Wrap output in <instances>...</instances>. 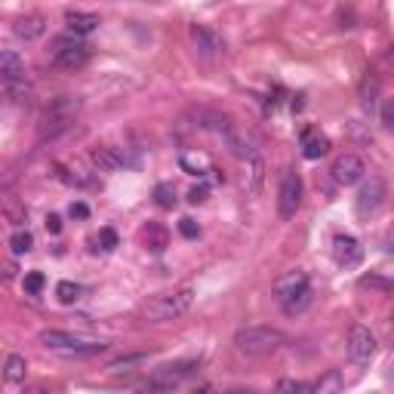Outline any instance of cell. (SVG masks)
Returning <instances> with one entry per match:
<instances>
[{"label":"cell","instance_id":"cell-32","mask_svg":"<svg viewBox=\"0 0 394 394\" xmlns=\"http://www.w3.org/2000/svg\"><path fill=\"white\" fill-rule=\"evenodd\" d=\"M99 244H102V250H114V247H117V234L111 231V228H102V231H99Z\"/></svg>","mask_w":394,"mask_h":394},{"label":"cell","instance_id":"cell-26","mask_svg":"<svg viewBox=\"0 0 394 394\" xmlns=\"http://www.w3.org/2000/svg\"><path fill=\"white\" fill-rule=\"evenodd\" d=\"M182 167L188 172H195V176H204V172L210 170V161L200 154H182Z\"/></svg>","mask_w":394,"mask_h":394},{"label":"cell","instance_id":"cell-28","mask_svg":"<svg viewBox=\"0 0 394 394\" xmlns=\"http://www.w3.org/2000/svg\"><path fill=\"white\" fill-rule=\"evenodd\" d=\"M145 357L148 355H129V357H120V361H114L108 370L111 373H123V370H129V366H139V364H145Z\"/></svg>","mask_w":394,"mask_h":394},{"label":"cell","instance_id":"cell-8","mask_svg":"<svg viewBox=\"0 0 394 394\" xmlns=\"http://www.w3.org/2000/svg\"><path fill=\"white\" fill-rule=\"evenodd\" d=\"M385 195H388L385 182L379 176H373L370 182H366L364 188L357 191V216H361V219L376 216V213L382 210V204H385Z\"/></svg>","mask_w":394,"mask_h":394},{"label":"cell","instance_id":"cell-9","mask_svg":"<svg viewBox=\"0 0 394 394\" xmlns=\"http://www.w3.org/2000/svg\"><path fill=\"white\" fill-rule=\"evenodd\" d=\"M191 44H195L197 56H204V59H222L225 56V40L213 28H206V25H191Z\"/></svg>","mask_w":394,"mask_h":394},{"label":"cell","instance_id":"cell-25","mask_svg":"<svg viewBox=\"0 0 394 394\" xmlns=\"http://www.w3.org/2000/svg\"><path fill=\"white\" fill-rule=\"evenodd\" d=\"M311 299H314V296H311V289H302L299 296H293L289 302H283V311H287V314H302V311L311 305Z\"/></svg>","mask_w":394,"mask_h":394},{"label":"cell","instance_id":"cell-11","mask_svg":"<svg viewBox=\"0 0 394 394\" xmlns=\"http://www.w3.org/2000/svg\"><path fill=\"white\" fill-rule=\"evenodd\" d=\"M302 289H311V280L302 268H296V271H287L274 280V299L283 305V302H289L293 296H299Z\"/></svg>","mask_w":394,"mask_h":394},{"label":"cell","instance_id":"cell-39","mask_svg":"<svg viewBox=\"0 0 394 394\" xmlns=\"http://www.w3.org/2000/svg\"><path fill=\"white\" fill-rule=\"evenodd\" d=\"M195 394H219L213 385H200V388H195Z\"/></svg>","mask_w":394,"mask_h":394},{"label":"cell","instance_id":"cell-35","mask_svg":"<svg viewBox=\"0 0 394 394\" xmlns=\"http://www.w3.org/2000/svg\"><path fill=\"white\" fill-rule=\"evenodd\" d=\"M46 231H50V234H59L62 231V219L56 216V213H53V216H46Z\"/></svg>","mask_w":394,"mask_h":394},{"label":"cell","instance_id":"cell-34","mask_svg":"<svg viewBox=\"0 0 394 394\" xmlns=\"http://www.w3.org/2000/svg\"><path fill=\"white\" fill-rule=\"evenodd\" d=\"M71 216H74V219H87V216H89V206L80 204V200H74V204H71Z\"/></svg>","mask_w":394,"mask_h":394},{"label":"cell","instance_id":"cell-15","mask_svg":"<svg viewBox=\"0 0 394 394\" xmlns=\"http://www.w3.org/2000/svg\"><path fill=\"white\" fill-rule=\"evenodd\" d=\"M65 25H68V31H71L74 37H87V34H93L102 22H99V16H96V12L68 10V12H65Z\"/></svg>","mask_w":394,"mask_h":394},{"label":"cell","instance_id":"cell-23","mask_svg":"<svg viewBox=\"0 0 394 394\" xmlns=\"http://www.w3.org/2000/svg\"><path fill=\"white\" fill-rule=\"evenodd\" d=\"M34 247V238H31V231H25V228H19L16 234L10 238V250L16 253V256H22V253H28Z\"/></svg>","mask_w":394,"mask_h":394},{"label":"cell","instance_id":"cell-36","mask_svg":"<svg viewBox=\"0 0 394 394\" xmlns=\"http://www.w3.org/2000/svg\"><path fill=\"white\" fill-rule=\"evenodd\" d=\"M188 200H191V204H204V200H206V185H200V188H191Z\"/></svg>","mask_w":394,"mask_h":394},{"label":"cell","instance_id":"cell-37","mask_svg":"<svg viewBox=\"0 0 394 394\" xmlns=\"http://www.w3.org/2000/svg\"><path fill=\"white\" fill-rule=\"evenodd\" d=\"M391 114H394L391 102H385V108H382V127H391Z\"/></svg>","mask_w":394,"mask_h":394},{"label":"cell","instance_id":"cell-16","mask_svg":"<svg viewBox=\"0 0 394 394\" xmlns=\"http://www.w3.org/2000/svg\"><path fill=\"white\" fill-rule=\"evenodd\" d=\"M89 161L99 172H114L123 167V154L117 148H93L89 151Z\"/></svg>","mask_w":394,"mask_h":394},{"label":"cell","instance_id":"cell-2","mask_svg":"<svg viewBox=\"0 0 394 394\" xmlns=\"http://www.w3.org/2000/svg\"><path fill=\"white\" fill-rule=\"evenodd\" d=\"M191 305H195V289L191 287L172 289V293L154 296V299L145 305V321H151V323L176 321V317H182L185 311H191Z\"/></svg>","mask_w":394,"mask_h":394},{"label":"cell","instance_id":"cell-19","mask_svg":"<svg viewBox=\"0 0 394 394\" xmlns=\"http://www.w3.org/2000/svg\"><path fill=\"white\" fill-rule=\"evenodd\" d=\"M330 151V139L321 133H305V139H302V154L308 157V161H317V157H323Z\"/></svg>","mask_w":394,"mask_h":394},{"label":"cell","instance_id":"cell-22","mask_svg":"<svg viewBox=\"0 0 394 394\" xmlns=\"http://www.w3.org/2000/svg\"><path fill=\"white\" fill-rule=\"evenodd\" d=\"M56 296H59V302H65V305H74V302L84 296V289H80L78 283H71V280H62L56 287Z\"/></svg>","mask_w":394,"mask_h":394},{"label":"cell","instance_id":"cell-6","mask_svg":"<svg viewBox=\"0 0 394 394\" xmlns=\"http://www.w3.org/2000/svg\"><path fill=\"white\" fill-rule=\"evenodd\" d=\"M302 195H305V185H302L299 172L289 170L280 182V191H278V213L280 219H293L296 210L302 206Z\"/></svg>","mask_w":394,"mask_h":394},{"label":"cell","instance_id":"cell-5","mask_svg":"<svg viewBox=\"0 0 394 394\" xmlns=\"http://www.w3.org/2000/svg\"><path fill=\"white\" fill-rule=\"evenodd\" d=\"M53 62L62 71H78V68H84L89 62V46L74 37H59L53 44Z\"/></svg>","mask_w":394,"mask_h":394},{"label":"cell","instance_id":"cell-4","mask_svg":"<svg viewBox=\"0 0 394 394\" xmlns=\"http://www.w3.org/2000/svg\"><path fill=\"white\" fill-rule=\"evenodd\" d=\"M195 370H197L195 361H179V364L161 366V370L151 373V379L139 388V394H170L172 388H179V385H182Z\"/></svg>","mask_w":394,"mask_h":394},{"label":"cell","instance_id":"cell-38","mask_svg":"<svg viewBox=\"0 0 394 394\" xmlns=\"http://www.w3.org/2000/svg\"><path fill=\"white\" fill-rule=\"evenodd\" d=\"M12 278H16V265L6 262V265H3V280H12Z\"/></svg>","mask_w":394,"mask_h":394},{"label":"cell","instance_id":"cell-7","mask_svg":"<svg viewBox=\"0 0 394 394\" xmlns=\"http://www.w3.org/2000/svg\"><path fill=\"white\" fill-rule=\"evenodd\" d=\"M348 357L355 364H370L376 357V336L364 323H355L348 330Z\"/></svg>","mask_w":394,"mask_h":394},{"label":"cell","instance_id":"cell-10","mask_svg":"<svg viewBox=\"0 0 394 394\" xmlns=\"http://www.w3.org/2000/svg\"><path fill=\"white\" fill-rule=\"evenodd\" d=\"M330 172H333V182H339V185H355V182H361V179H364L366 163L357 154H342V157H336V161H333Z\"/></svg>","mask_w":394,"mask_h":394},{"label":"cell","instance_id":"cell-1","mask_svg":"<svg viewBox=\"0 0 394 394\" xmlns=\"http://www.w3.org/2000/svg\"><path fill=\"white\" fill-rule=\"evenodd\" d=\"M283 345V333L271 327H244L234 333V348L244 357H268Z\"/></svg>","mask_w":394,"mask_h":394},{"label":"cell","instance_id":"cell-31","mask_svg":"<svg viewBox=\"0 0 394 394\" xmlns=\"http://www.w3.org/2000/svg\"><path fill=\"white\" fill-rule=\"evenodd\" d=\"M262 170H265V163H262L259 157H253V172H250V176H253V182H250V191H253V195L259 191V185H262Z\"/></svg>","mask_w":394,"mask_h":394},{"label":"cell","instance_id":"cell-13","mask_svg":"<svg viewBox=\"0 0 394 394\" xmlns=\"http://www.w3.org/2000/svg\"><path fill=\"white\" fill-rule=\"evenodd\" d=\"M0 80L3 84H22L25 80V62L19 53L12 50H0Z\"/></svg>","mask_w":394,"mask_h":394},{"label":"cell","instance_id":"cell-3","mask_svg":"<svg viewBox=\"0 0 394 394\" xmlns=\"http://www.w3.org/2000/svg\"><path fill=\"white\" fill-rule=\"evenodd\" d=\"M40 345L56 351V355H65V357H93L108 348V345H102V342H87V339L62 333V330H44V333H40Z\"/></svg>","mask_w":394,"mask_h":394},{"label":"cell","instance_id":"cell-27","mask_svg":"<svg viewBox=\"0 0 394 394\" xmlns=\"http://www.w3.org/2000/svg\"><path fill=\"white\" fill-rule=\"evenodd\" d=\"M361 287H364V289H382V293H391V280L379 278V274H364V278H361Z\"/></svg>","mask_w":394,"mask_h":394},{"label":"cell","instance_id":"cell-24","mask_svg":"<svg viewBox=\"0 0 394 394\" xmlns=\"http://www.w3.org/2000/svg\"><path fill=\"white\" fill-rule=\"evenodd\" d=\"M154 204L161 206V210H172L176 206V191H172V185H167V182H161L154 188Z\"/></svg>","mask_w":394,"mask_h":394},{"label":"cell","instance_id":"cell-40","mask_svg":"<svg viewBox=\"0 0 394 394\" xmlns=\"http://www.w3.org/2000/svg\"><path fill=\"white\" fill-rule=\"evenodd\" d=\"M37 394H46V391H37Z\"/></svg>","mask_w":394,"mask_h":394},{"label":"cell","instance_id":"cell-33","mask_svg":"<svg viewBox=\"0 0 394 394\" xmlns=\"http://www.w3.org/2000/svg\"><path fill=\"white\" fill-rule=\"evenodd\" d=\"M179 231H182V238H197L200 228H197L195 219H182V222H179Z\"/></svg>","mask_w":394,"mask_h":394},{"label":"cell","instance_id":"cell-12","mask_svg":"<svg viewBox=\"0 0 394 394\" xmlns=\"http://www.w3.org/2000/svg\"><path fill=\"white\" fill-rule=\"evenodd\" d=\"M333 259H336V265H342V268H355L357 262L364 259V247L357 244L351 234H336L333 238Z\"/></svg>","mask_w":394,"mask_h":394},{"label":"cell","instance_id":"cell-30","mask_svg":"<svg viewBox=\"0 0 394 394\" xmlns=\"http://www.w3.org/2000/svg\"><path fill=\"white\" fill-rule=\"evenodd\" d=\"M302 382H296V379H280L278 385H274V394H302Z\"/></svg>","mask_w":394,"mask_h":394},{"label":"cell","instance_id":"cell-14","mask_svg":"<svg viewBox=\"0 0 394 394\" xmlns=\"http://www.w3.org/2000/svg\"><path fill=\"white\" fill-rule=\"evenodd\" d=\"M12 34H16L19 40H25V44H31V40H40V37L46 34V19L37 16V12L16 19V25H12Z\"/></svg>","mask_w":394,"mask_h":394},{"label":"cell","instance_id":"cell-17","mask_svg":"<svg viewBox=\"0 0 394 394\" xmlns=\"http://www.w3.org/2000/svg\"><path fill=\"white\" fill-rule=\"evenodd\" d=\"M142 244L148 247L151 253H163L170 247V231L163 225H157V222H148L142 228Z\"/></svg>","mask_w":394,"mask_h":394},{"label":"cell","instance_id":"cell-20","mask_svg":"<svg viewBox=\"0 0 394 394\" xmlns=\"http://www.w3.org/2000/svg\"><path fill=\"white\" fill-rule=\"evenodd\" d=\"M25 373H28V364H25L22 355H10V357H6V364H3V379H6V382H10V385L25 382Z\"/></svg>","mask_w":394,"mask_h":394},{"label":"cell","instance_id":"cell-29","mask_svg":"<svg viewBox=\"0 0 394 394\" xmlns=\"http://www.w3.org/2000/svg\"><path fill=\"white\" fill-rule=\"evenodd\" d=\"M40 289H44V274H40V271H28V274H25V293L37 296Z\"/></svg>","mask_w":394,"mask_h":394},{"label":"cell","instance_id":"cell-18","mask_svg":"<svg viewBox=\"0 0 394 394\" xmlns=\"http://www.w3.org/2000/svg\"><path fill=\"white\" fill-rule=\"evenodd\" d=\"M345 391V379L339 370H327L314 385H311V394H342Z\"/></svg>","mask_w":394,"mask_h":394},{"label":"cell","instance_id":"cell-21","mask_svg":"<svg viewBox=\"0 0 394 394\" xmlns=\"http://www.w3.org/2000/svg\"><path fill=\"white\" fill-rule=\"evenodd\" d=\"M3 216H6V222H12V225H25L28 213H25V206L19 204L16 197H6L3 200Z\"/></svg>","mask_w":394,"mask_h":394}]
</instances>
